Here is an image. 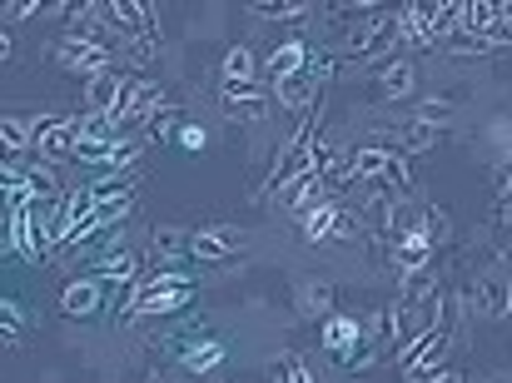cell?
<instances>
[{
  "label": "cell",
  "instance_id": "cell-3",
  "mask_svg": "<svg viewBox=\"0 0 512 383\" xmlns=\"http://www.w3.org/2000/svg\"><path fill=\"white\" fill-rule=\"evenodd\" d=\"M50 60L60 65V70H70V75H85V85L95 80V75H105V70H120L115 60V50H100V45H85V40H75V35H60L55 40V50H50Z\"/></svg>",
  "mask_w": 512,
  "mask_h": 383
},
{
  "label": "cell",
  "instance_id": "cell-28",
  "mask_svg": "<svg viewBox=\"0 0 512 383\" xmlns=\"http://www.w3.org/2000/svg\"><path fill=\"white\" fill-rule=\"evenodd\" d=\"M413 120H423V125H448V120H453V100H443V95H428V100L413 110Z\"/></svg>",
  "mask_w": 512,
  "mask_h": 383
},
{
  "label": "cell",
  "instance_id": "cell-37",
  "mask_svg": "<svg viewBox=\"0 0 512 383\" xmlns=\"http://www.w3.org/2000/svg\"><path fill=\"white\" fill-rule=\"evenodd\" d=\"M498 224H503V229L512 234V209H498Z\"/></svg>",
  "mask_w": 512,
  "mask_h": 383
},
{
  "label": "cell",
  "instance_id": "cell-26",
  "mask_svg": "<svg viewBox=\"0 0 512 383\" xmlns=\"http://www.w3.org/2000/svg\"><path fill=\"white\" fill-rule=\"evenodd\" d=\"M254 50L249 45H234L229 55H224V80H254Z\"/></svg>",
  "mask_w": 512,
  "mask_h": 383
},
{
  "label": "cell",
  "instance_id": "cell-12",
  "mask_svg": "<svg viewBox=\"0 0 512 383\" xmlns=\"http://www.w3.org/2000/svg\"><path fill=\"white\" fill-rule=\"evenodd\" d=\"M334 299H339V289L324 284V279H304L294 289V304H299L304 319H334Z\"/></svg>",
  "mask_w": 512,
  "mask_h": 383
},
{
  "label": "cell",
  "instance_id": "cell-21",
  "mask_svg": "<svg viewBox=\"0 0 512 383\" xmlns=\"http://www.w3.org/2000/svg\"><path fill=\"white\" fill-rule=\"evenodd\" d=\"M155 254H165V259H194V234L189 229H155Z\"/></svg>",
  "mask_w": 512,
  "mask_h": 383
},
{
  "label": "cell",
  "instance_id": "cell-25",
  "mask_svg": "<svg viewBox=\"0 0 512 383\" xmlns=\"http://www.w3.org/2000/svg\"><path fill=\"white\" fill-rule=\"evenodd\" d=\"M249 15H259V20H304V15H309V5H289V0H259V5H249Z\"/></svg>",
  "mask_w": 512,
  "mask_h": 383
},
{
  "label": "cell",
  "instance_id": "cell-4",
  "mask_svg": "<svg viewBox=\"0 0 512 383\" xmlns=\"http://www.w3.org/2000/svg\"><path fill=\"white\" fill-rule=\"evenodd\" d=\"M75 145H80V115H40L35 160H45V165L75 160Z\"/></svg>",
  "mask_w": 512,
  "mask_h": 383
},
{
  "label": "cell",
  "instance_id": "cell-27",
  "mask_svg": "<svg viewBox=\"0 0 512 383\" xmlns=\"http://www.w3.org/2000/svg\"><path fill=\"white\" fill-rule=\"evenodd\" d=\"M80 140H120V125L115 115H80Z\"/></svg>",
  "mask_w": 512,
  "mask_h": 383
},
{
  "label": "cell",
  "instance_id": "cell-14",
  "mask_svg": "<svg viewBox=\"0 0 512 383\" xmlns=\"http://www.w3.org/2000/svg\"><path fill=\"white\" fill-rule=\"evenodd\" d=\"M468 299H473V309L478 314H488V319H508V279H478V284H468L463 289Z\"/></svg>",
  "mask_w": 512,
  "mask_h": 383
},
{
  "label": "cell",
  "instance_id": "cell-36",
  "mask_svg": "<svg viewBox=\"0 0 512 383\" xmlns=\"http://www.w3.org/2000/svg\"><path fill=\"white\" fill-rule=\"evenodd\" d=\"M294 383H314V379H309V369H304L299 359H294Z\"/></svg>",
  "mask_w": 512,
  "mask_h": 383
},
{
  "label": "cell",
  "instance_id": "cell-24",
  "mask_svg": "<svg viewBox=\"0 0 512 383\" xmlns=\"http://www.w3.org/2000/svg\"><path fill=\"white\" fill-rule=\"evenodd\" d=\"M418 229H423V234L433 239V249H438V244L448 239V209H443V204H423V209H418Z\"/></svg>",
  "mask_w": 512,
  "mask_h": 383
},
{
  "label": "cell",
  "instance_id": "cell-7",
  "mask_svg": "<svg viewBox=\"0 0 512 383\" xmlns=\"http://www.w3.org/2000/svg\"><path fill=\"white\" fill-rule=\"evenodd\" d=\"M239 244V229H194V264H234Z\"/></svg>",
  "mask_w": 512,
  "mask_h": 383
},
{
  "label": "cell",
  "instance_id": "cell-38",
  "mask_svg": "<svg viewBox=\"0 0 512 383\" xmlns=\"http://www.w3.org/2000/svg\"><path fill=\"white\" fill-rule=\"evenodd\" d=\"M508 314H512V279H508Z\"/></svg>",
  "mask_w": 512,
  "mask_h": 383
},
{
  "label": "cell",
  "instance_id": "cell-23",
  "mask_svg": "<svg viewBox=\"0 0 512 383\" xmlns=\"http://www.w3.org/2000/svg\"><path fill=\"white\" fill-rule=\"evenodd\" d=\"M269 110H274V105H269L264 95H259V100H229V105H224V115L239 120V125H259V120H269Z\"/></svg>",
  "mask_w": 512,
  "mask_h": 383
},
{
  "label": "cell",
  "instance_id": "cell-32",
  "mask_svg": "<svg viewBox=\"0 0 512 383\" xmlns=\"http://www.w3.org/2000/svg\"><path fill=\"white\" fill-rule=\"evenodd\" d=\"M45 5L40 0H20V5H5V25H15V20H30V15H40Z\"/></svg>",
  "mask_w": 512,
  "mask_h": 383
},
{
  "label": "cell",
  "instance_id": "cell-13",
  "mask_svg": "<svg viewBox=\"0 0 512 383\" xmlns=\"http://www.w3.org/2000/svg\"><path fill=\"white\" fill-rule=\"evenodd\" d=\"M319 95H324V85H314L309 75H294V80L274 85V110H299V115H309Z\"/></svg>",
  "mask_w": 512,
  "mask_h": 383
},
{
  "label": "cell",
  "instance_id": "cell-30",
  "mask_svg": "<svg viewBox=\"0 0 512 383\" xmlns=\"http://www.w3.org/2000/svg\"><path fill=\"white\" fill-rule=\"evenodd\" d=\"M174 145L189 150V155H199V150H204V130H199V125H179V130H174Z\"/></svg>",
  "mask_w": 512,
  "mask_h": 383
},
{
  "label": "cell",
  "instance_id": "cell-35",
  "mask_svg": "<svg viewBox=\"0 0 512 383\" xmlns=\"http://www.w3.org/2000/svg\"><path fill=\"white\" fill-rule=\"evenodd\" d=\"M508 185H512V160L508 165H498V190H508Z\"/></svg>",
  "mask_w": 512,
  "mask_h": 383
},
{
  "label": "cell",
  "instance_id": "cell-19",
  "mask_svg": "<svg viewBox=\"0 0 512 383\" xmlns=\"http://www.w3.org/2000/svg\"><path fill=\"white\" fill-rule=\"evenodd\" d=\"M373 359H383V349L368 339V329H363V334H358L348 349H339V354H334V364H339V369H353V374H363Z\"/></svg>",
  "mask_w": 512,
  "mask_h": 383
},
{
  "label": "cell",
  "instance_id": "cell-11",
  "mask_svg": "<svg viewBox=\"0 0 512 383\" xmlns=\"http://www.w3.org/2000/svg\"><path fill=\"white\" fill-rule=\"evenodd\" d=\"M95 279H105V284H140L145 274H140V254H130V249H105L100 259H95Z\"/></svg>",
  "mask_w": 512,
  "mask_h": 383
},
{
  "label": "cell",
  "instance_id": "cell-22",
  "mask_svg": "<svg viewBox=\"0 0 512 383\" xmlns=\"http://www.w3.org/2000/svg\"><path fill=\"white\" fill-rule=\"evenodd\" d=\"M358 334H363V324H358V319H324V349H329V354L348 349Z\"/></svg>",
  "mask_w": 512,
  "mask_h": 383
},
{
  "label": "cell",
  "instance_id": "cell-6",
  "mask_svg": "<svg viewBox=\"0 0 512 383\" xmlns=\"http://www.w3.org/2000/svg\"><path fill=\"white\" fill-rule=\"evenodd\" d=\"M105 294H110V284L105 279H70L65 289H60V314L65 319H95L100 314V304H105Z\"/></svg>",
  "mask_w": 512,
  "mask_h": 383
},
{
  "label": "cell",
  "instance_id": "cell-18",
  "mask_svg": "<svg viewBox=\"0 0 512 383\" xmlns=\"http://www.w3.org/2000/svg\"><path fill=\"white\" fill-rule=\"evenodd\" d=\"M35 135H40V120H20V115H5L0 120V140H5V155H25L35 150Z\"/></svg>",
  "mask_w": 512,
  "mask_h": 383
},
{
  "label": "cell",
  "instance_id": "cell-17",
  "mask_svg": "<svg viewBox=\"0 0 512 383\" xmlns=\"http://www.w3.org/2000/svg\"><path fill=\"white\" fill-rule=\"evenodd\" d=\"M339 214H343L339 199H324V204H314V209H309V214L299 219V234H304V244L334 239V229H339Z\"/></svg>",
  "mask_w": 512,
  "mask_h": 383
},
{
  "label": "cell",
  "instance_id": "cell-10",
  "mask_svg": "<svg viewBox=\"0 0 512 383\" xmlns=\"http://www.w3.org/2000/svg\"><path fill=\"white\" fill-rule=\"evenodd\" d=\"M304 65H309V45H304V40H284V45H274V50H269V60H264V70L274 75V85H284V80L304 75Z\"/></svg>",
  "mask_w": 512,
  "mask_h": 383
},
{
  "label": "cell",
  "instance_id": "cell-16",
  "mask_svg": "<svg viewBox=\"0 0 512 383\" xmlns=\"http://www.w3.org/2000/svg\"><path fill=\"white\" fill-rule=\"evenodd\" d=\"M279 199H284V204H289V209L304 219L314 204H324V199H329V190H324V180H319L314 170H304L299 180H289V185H284V194H279Z\"/></svg>",
  "mask_w": 512,
  "mask_h": 383
},
{
  "label": "cell",
  "instance_id": "cell-34",
  "mask_svg": "<svg viewBox=\"0 0 512 383\" xmlns=\"http://www.w3.org/2000/svg\"><path fill=\"white\" fill-rule=\"evenodd\" d=\"M433 383H468L458 369H443V374H433Z\"/></svg>",
  "mask_w": 512,
  "mask_h": 383
},
{
  "label": "cell",
  "instance_id": "cell-29",
  "mask_svg": "<svg viewBox=\"0 0 512 383\" xmlns=\"http://www.w3.org/2000/svg\"><path fill=\"white\" fill-rule=\"evenodd\" d=\"M0 314H5L0 339H5V349H15V344H20V329H25V309H20V299H5V304H0Z\"/></svg>",
  "mask_w": 512,
  "mask_h": 383
},
{
  "label": "cell",
  "instance_id": "cell-2",
  "mask_svg": "<svg viewBox=\"0 0 512 383\" xmlns=\"http://www.w3.org/2000/svg\"><path fill=\"white\" fill-rule=\"evenodd\" d=\"M373 140L383 145V150H393V155H423V150H433V145H443L448 140V125H423V120H393V125H378L373 130Z\"/></svg>",
  "mask_w": 512,
  "mask_h": 383
},
{
  "label": "cell",
  "instance_id": "cell-9",
  "mask_svg": "<svg viewBox=\"0 0 512 383\" xmlns=\"http://www.w3.org/2000/svg\"><path fill=\"white\" fill-rule=\"evenodd\" d=\"M373 70H378V85H373L378 105H403L413 95V65L408 60H383Z\"/></svg>",
  "mask_w": 512,
  "mask_h": 383
},
{
  "label": "cell",
  "instance_id": "cell-20",
  "mask_svg": "<svg viewBox=\"0 0 512 383\" xmlns=\"http://www.w3.org/2000/svg\"><path fill=\"white\" fill-rule=\"evenodd\" d=\"M219 359H224V344H214V339H199L194 349L179 354V364H184L189 374H209V369H219Z\"/></svg>",
  "mask_w": 512,
  "mask_h": 383
},
{
  "label": "cell",
  "instance_id": "cell-8",
  "mask_svg": "<svg viewBox=\"0 0 512 383\" xmlns=\"http://www.w3.org/2000/svg\"><path fill=\"white\" fill-rule=\"evenodd\" d=\"M125 90H130V75H125V70H105V75H95V80L85 85V105H90V115H115L120 100H125Z\"/></svg>",
  "mask_w": 512,
  "mask_h": 383
},
{
  "label": "cell",
  "instance_id": "cell-33",
  "mask_svg": "<svg viewBox=\"0 0 512 383\" xmlns=\"http://www.w3.org/2000/svg\"><path fill=\"white\" fill-rule=\"evenodd\" d=\"M274 383H294V359H279L274 364Z\"/></svg>",
  "mask_w": 512,
  "mask_h": 383
},
{
  "label": "cell",
  "instance_id": "cell-15",
  "mask_svg": "<svg viewBox=\"0 0 512 383\" xmlns=\"http://www.w3.org/2000/svg\"><path fill=\"white\" fill-rule=\"evenodd\" d=\"M512 30L508 25H493V30H458V35H448V50L453 55H488V50H498V45H508Z\"/></svg>",
  "mask_w": 512,
  "mask_h": 383
},
{
  "label": "cell",
  "instance_id": "cell-5",
  "mask_svg": "<svg viewBox=\"0 0 512 383\" xmlns=\"http://www.w3.org/2000/svg\"><path fill=\"white\" fill-rule=\"evenodd\" d=\"M165 110V90L155 85V80H130V90H125V100H120V110H115V125L120 130H145L155 115Z\"/></svg>",
  "mask_w": 512,
  "mask_h": 383
},
{
  "label": "cell",
  "instance_id": "cell-1",
  "mask_svg": "<svg viewBox=\"0 0 512 383\" xmlns=\"http://www.w3.org/2000/svg\"><path fill=\"white\" fill-rule=\"evenodd\" d=\"M398 40H403L398 35V10H373V15H363L348 30L343 65H383V60H393V45Z\"/></svg>",
  "mask_w": 512,
  "mask_h": 383
},
{
  "label": "cell",
  "instance_id": "cell-31",
  "mask_svg": "<svg viewBox=\"0 0 512 383\" xmlns=\"http://www.w3.org/2000/svg\"><path fill=\"white\" fill-rule=\"evenodd\" d=\"M229 100H259V85L254 80H224V105Z\"/></svg>",
  "mask_w": 512,
  "mask_h": 383
}]
</instances>
